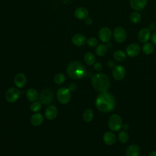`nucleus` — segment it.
I'll return each instance as SVG.
<instances>
[{
  "mask_svg": "<svg viewBox=\"0 0 156 156\" xmlns=\"http://www.w3.org/2000/svg\"><path fill=\"white\" fill-rule=\"evenodd\" d=\"M95 105L98 110L103 113H108L112 111L116 105L115 97L107 91L101 92L97 96Z\"/></svg>",
  "mask_w": 156,
  "mask_h": 156,
  "instance_id": "1",
  "label": "nucleus"
},
{
  "mask_svg": "<svg viewBox=\"0 0 156 156\" xmlns=\"http://www.w3.org/2000/svg\"><path fill=\"white\" fill-rule=\"evenodd\" d=\"M91 83L96 91L101 93L108 90L110 87V82L107 75L100 73L95 74L92 76Z\"/></svg>",
  "mask_w": 156,
  "mask_h": 156,
  "instance_id": "2",
  "label": "nucleus"
},
{
  "mask_svg": "<svg viewBox=\"0 0 156 156\" xmlns=\"http://www.w3.org/2000/svg\"><path fill=\"white\" fill-rule=\"evenodd\" d=\"M66 71L68 76L74 79H79L86 76L85 66L80 62L73 61L67 66Z\"/></svg>",
  "mask_w": 156,
  "mask_h": 156,
  "instance_id": "3",
  "label": "nucleus"
},
{
  "mask_svg": "<svg viewBox=\"0 0 156 156\" xmlns=\"http://www.w3.org/2000/svg\"><path fill=\"white\" fill-rule=\"evenodd\" d=\"M122 121L121 117L118 114L111 115L108 121V126L110 129L114 132L119 131L122 127Z\"/></svg>",
  "mask_w": 156,
  "mask_h": 156,
  "instance_id": "4",
  "label": "nucleus"
},
{
  "mask_svg": "<svg viewBox=\"0 0 156 156\" xmlns=\"http://www.w3.org/2000/svg\"><path fill=\"white\" fill-rule=\"evenodd\" d=\"M57 98L58 102L62 104L68 103L71 99V91L68 88H60L57 92Z\"/></svg>",
  "mask_w": 156,
  "mask_h": 156,
  "instance_id": "5",
  "label": "nucleus"
},
{
  "mask_svg": "<svg viewBox=\"0 0 156 156\" xmlns=\"http://www.w3.org/2000/svg\"><path fill=\"white\" fill-rule=\"evenodd\" d=\"M54 93L53 91L50 89L43 90L39 96L40 102L44 105L50 104L53 100Z\"/></svg>",
  "mask_w": 156,
  "mask_h": 156,
  "instance_id": "6",
  "label": "nucleus"
},
{
  "mask_svg": "<svg viewBox=\"0 0 156 156\" xmlns=\"http://www.w3.org/2000/svg\"><path fill=\"white\" fill-rule=\"evenodd\" d=\"M20 95V91L16 87L10 88L5 93V99L9 102H16Z\"/></svg>",
  "mask_w": 156,
  "mask_h": 156,
  "instance_id": "7",
  "label": "nucleus"
},
{
  "mask_svg": "<svg viewBox=\"0 0 156 156\" xmlns=\"http://www.w3.org/2000/svg\"><path fill=\"white\" fill-rule=\"evenodd\" d=\"M127 32L122 27H118L115 28L113 32L114 39L118 43L124 42L127 38Z\"/></svg>",
  "mask_w": 156,
  "mask_h": 156,
  "instance_id": "8",
  "label": "nucleus"
},
{
  "mask_svg": "<svg viewBox=\"0 0 156 156\" xmlns=\"http://www.w3.org/2000/svg\"><path fill=\"white\" fill-rule=\"evenodd\" d=\"M112 75L113 78L115 80H122L126 75L125 68L121 65H115V66L113 68Z\"/></svg>",
  "mask_w": 156,
  "mask_h": 156,
  "instance_id": "9",
  "label": "nucleus"
},
{
  "mask_svg": "<svg viewBox=\"0 0 156 156\" xmlns=\"http://www.w3.org/2000/svg\"><path fill=\"white\" fill-rule=\"evenodd\" d=\"M112 36L111 30L107 27H102L99 32V38L101 41L104 43H108L110 40Z\"/></svg>",
  "mask_w": 156,
  "mask_h": 156,
  "instance_id": "10",
  "label": "nucleus"
},
{
  "mask_svg": "<svg viewBox=\"0 0 156 156\" xmlns=\"http://www.w3.org/2000/svg\"><path fill=\"white\" fill-rule=\"evenodd\" d=\"M126 54L131 57L137 56L141 52L140 46L136 43H131L129 44L126 49Z\"/></svg>",
  "mask_w": 156,
  "mask_h": 156,
  "instance_id": "11",
  "label": "nucleus"
},
{
  "mask_svg": "<svg viewBox=\"0 0 156 156\" xmlns=\"http://www.w3.org/2000/svg\"><path fill=\"white\" fill-rule=\"evenodd\" d=\"M151 37V30L147 28H143L141 29L138 34V38L141 43H146Z\"/></svg>",
  "mask_w": 156,
  "mask_h": 156,
  "instance_id": "12",
  "label": "nucleus"
},
{
  "mask_svg": "<svg viewBox=\"0 0 156 156\" xmlns=\"http://www.w3.org/2000/svg\"><path fill=\"white\" fill-rule=\"evenodd\" d=\"M147 2V0H130V5L133 10L140 11L146 7Z\"/></svg>",
  "mask_w": 156,
  "mask_h": 156,
  "instance_id": "13",
  "label": "nucleus"
},
{
  "mask_svg": "<svg viewBox=\"0 0 156 156\" xmlns=\"http://www.w3.org/2000/svg\"><path fill=\"white\" fill-rule=\"evenodd\" d=\"M58 113L57 108L54 105H49L48 106L44 112L45 116L48 120H53L54 119Z\"/></svg>",
  "mask_w": 156,
  "mask_h": 156,
  "instance_id": "14",
  "label": "nucleus"
},
{
  "mask_svg": "<svg viewBox=\"0 0 156 156\" xmlns=\"http://www.w3.org/2000/svg\"><path fill=\"white\" fill-rule=\"evenodd\" d=\"M103 141L107 145H113L116 141V136L112 132H106L103 135Z\"/></svg>",
  "mask_w": 156,
  "mask_h": 156,
  "instance_id": "15",
  "label": "nucleus"
},
{
  "mask_svg": "<svg viewBox=\"0 0 156 156\" xmlns=\"http://www.w3.org/2000/svg\"><path fill=\"white\" fill-rule=\"evenodd\" d=\"M26 82H27V78L23 73L17 74L14 78L15 85L18 88L23 87L26 85Z\"/></svg>",
  "mask_w": 156,
  "mask_h": 156,
  "instance_id": "16",
  "label": "nucleus"
},
{
  "mask_svg": "<svg viewBox=\"0 0 156 156\" xmlns=\"http://www.w3.org/2000/svg\"><path fill=\"white\" fill-rule=\"evenodd\" d=\"M73 43L77 46H83L87 43V39L85 36L82 34H77L74 35L72 38Z\"/></svg>",
  "mask_w": 156,
  "mask_h": 156,
  "instance_id": "17",
  "label": "nucleus"
},
{
  "mask_svg": "<svg viewBox=\"0 0 156 156\" xmlns=\"http://www.w3.org/2000/svg\"><path fill=\"white\" fill-rule=\"evenodd\" d=\"M140 148L136 144H133L129 145L126 150V156H139Z\"/></svg>",
  "mask_w": 156,
  "mask_h": 156,
  "instance_id": "18",
  "label": "nucleus"
},
{
  "mask_svg": "<svg viewBox=\"0 0 156 156\" xmlns=\"http://www.w3.org/2000/svg\"><path fill=\"white\" fill-rule=\"evenodd\" d=\"M88 11L85 7H79L74 12V15L76 18L79 20H84L88 16Z\"/></svg>",
  "mask_w": 156,
  "mask_h": 156,
  "instance_id": "19",
  "label": "nucleus"
},
{
  "mask_svg": "<svg viewBox=\"0 0 156 156\" xmlns=\"http://www.w3.org/2000/svg\"><path fill=\"white\" fill-rule=\"evenodd\" d=\"M43 116L41 113H37L34 114L30 118V122L34 126H39L43 122Z\"/></svg>",
  "mask_w": 156,
  "mask_h": 156,
  "instance_id": "20",
  "label": "nucleus"
},
{
  "mask_svg": "<svg viewBox=\"0 0 156 156\" xmlns=\"http://www.w3.org/2000/svg\"><path fill=\"white\" fill-rule=\"evenodd\" d=\"M26 98L29 101H35L38 98V92L34 88H29L26 91Z\"/></svg>",
  "mask_w": 156,
  "mask_h": 156,
  "instance_id": "21",
  "label": "nucleus"
},
{
  "mask_svg": "<svg viewBox=\"0 0 156 156\" xmlns=\"http://www.w3.org/2000/svg\"><path fill=\"white\" fill-rule=\"evenodd\" d=\"M127 54L122 50H117L113 53V58L118 62H123L126 58Z\"/></svg>",
  "mask_w": 156,
  "mask_h": 156,
  "instance_id": "22",
  "label": "nucleus"
},
{
  "mask_svg": "<svg viewBox=\"0 0 156 156\" xmlns=\"http://www.w3.org/2000/svg\"><path fill=\"white\" fill-rule=\"evenodd\" d=\"M107 49L108 48L107 45H105V44H100L96 47L95 52L97 55L102 57L105 55V54L107 52Z\"/></svg>",
  "mask_w": 156,
  "mask_h": 156,
  "instance_id": "23",
  "label": "nucleus"
},
{
  "mask_svg": "<svg viewBox=\"0 0 156 156\" xmlns=\"http://www.w3.org/2000/svg\"><path fill=\"white\" fill-rule=\"evenodd\" d=\"M84 61L88 65H93L96 61L94 55L91 52H87L84 55Z\"/></svg>",
  "mask_w": 156,
  "mask_h": 156,
  "instance_id": "24",
  "label": "nucleus"
},
{
  "mask_svg": "<svg viewBox=\"0 0 156 156\" xmlns=\"http://www.w3.org/2000/svg\"><path fill=\"white\" fill-rule=\"evenodd\" d=\"M154 50V47L152 43H146L142 47V51L146 55L151 54Z\"/></svg>",
  "mask_w": 156,
  "mask_h": 156,
  "instance_id": "25",
  "label": "nucleus"
},
{
  "mask_svg": "<svg viewBox=\"0 0 156 156\" xmlns=\"http://www.w3.org/2000/svg\"><path fill=\"white\" fill-rule=\"evenodd\" d=\"M93 115H94L93 112L91 109H90V108L86 109L83 113V120L87 122L91 121L93 118Z\"/></svg>",
  "mask_w": 156,
  "mask_h": 156,
  "instance_id": "26",
  "label": "nucleus"
},
{
  "mask_svg": "<svg viewBox=\"0 0 156 156\" xmlns=\"http://www.w3.org/2000/svg\"><path fill=\"white\" fill-rule=\"evenodd\" d=\"M130 21L133 24H138L141 20V16L140 13H138L137 11L133 12L130 14Z\"/></svg>",
  "mask_w": 156,
  "mask_h": 156,
  "instance_id": "27",
  "label": "nucleus"
},
{
  "mask_svg": "<svg viewBox=\"0 0 156 156\" xmlns=\"http://www.w3.org/2000/svg\"><path fill=\"white\" fill-rule=\"evenodd\" d=\"M119 141L121 143H126L129 141V136L128 133L125 131V130H121L118 136Z\"/></svg>",
  "mask_w": 156,
  "mask_h": 156,
  "instance_id": "28",
  "label": "nucleus"
},
{
  "mask_svg": "<svg viewBox=\"0 0 156 156\" xmlns=\"http://www.w3.org/2000/svg\"><path fill=\"white\" fill-rule=\"evenodd\" d=\"M65 76L63 73H58L57 74L54 78V81L57 84H62L65 81Z\"/></svg>",
  "mask_w": 156,
  "mask_h": 156,
  "instance_id": "29",
  "label": "nucleus"
},
{
  "mask_svg": "<svg viewBox=\"0 0 156 156\" xmlns=\"http://www.w3.org/2000/svg\"><path fill=\"white\" fill-rule=\"evenodd\" d=\"M41 108V103L40 101H34L30 105V110L34 112H38Z\"/></svg>",
  "mask_w": 156,
  "mask_h": 156,
  "instance_id": "30",
  "label": "nucleus"
},
{
  "mask_svg": "<svg viewBox=\"0 0 156 156\" xmlns=\"http://www.w3.org/2000/svg\"><path fill=\"white\" fill-rule=\"evenodd\" d=\"M87 44L90 47H95L98 44V40L94 37H91L87 40Z\"/></svg>",
  "mask_w": 156,
  "mask_h": 156,
  "instance_id": "31",
  "label": "nucleus"
},
{
  "mask_svg": "<svg viewBox=\"0 0 156 156\" xmlns=\"http://www.w3.org/2000/svg\"><path fill=\"white\" fill-rule=\"evenodd\" d=\"M93 68H94V69L96 71H100L102 69V64L100 62H96L94 64V66H93Z\"/></svg>",
  "mask_w": 156,
  "mask_h": 156,
  "instance_id": "32",
  "label": "nucleus"
},
{
  "mask_svg": "<svg viewBox=\"0 0 156 156\" xmlns=\"http://www.w3.org/2000/svg\"><path fill=\"white\" fill-rule=\"evenodd\" d=\"M77 88V84L76 83H71L69 84L68 89L70 91H75Z\"/></svg>",
  "mask_w": 156,
  "mask_h": 156,
  "instance_id": "33",
  "label": "nucleus"
},
{
  "mask_svg": "<svg viewBox=\"0 0 156 156\" xmlns=\"http://www.w3.org/2000/svg\"><path fill=\"white\" fill-rule=\"evenodd\" d=\"M107 65L109 68H113L115 66V63L113 60H110L107 62Z\"/></svg>",
  "mask_w": 156,
  "mask_h": 156,
  "instance_id": "34",
  "label": "nucleus"
},
{
  "mask_svg": "<svg viewBox=\"0 0 156 156\" xmlns=\"http://www.w3.org/2000/svg\"><path fill=\"white\" fill-rule=\"evenodd\" d=\"M151 41L153 44L156 45V30L151 35Z\"/></svg>",
  "mask_w": 156,
  "mask_h": 156,
  "instance_id": "35",
  "label": "nucleus"
},
{
  "mask_svg": "<svg viewBox=\"0 0 156 156\" xmlns=\"http://www.w3.org/2000/svg\"><path fill=\"white\" fill-rule=\"evenodd\" d=\"M85 23L87 24V25H90L92 23H93V21H92V19L91 18H85Z\"/></svg>",
  "mask_w": 156,
  "mask_h": 156,
  "instance_id": "36",
  "label": "nucleus"
},
{
  "mask_svg": "<svg viewBox=\"0 0 156 156\" xmlns=\"http://www.w3.org/2000/svg\"><path fill=\"white\" fill-rule=\"evenodd\" d=\"M122 128H123V129H124V130H128V129H129V124H124L122 125Z\"/></svg>",
  "mask_w": 156,
  "mask_h": 156,
  "instance_id": "37",
  "label": "nucleus"
},
{
  "mask_svg": "<svg viewBox=\"0 0 156 156\" xmlns=\"http://www.w3.org/2000/svg\"><path fill=\"white\" fill-rule=\"evenodd\" d=\"M149 156H156V151L151 152Z\"/></svg>",
  "mask_w": 156,
  "mask_h": 156,
  "instance_id": "38",
  "label": "nucleus"
},
{
  "mask_svg": "<svg viewBox=\"0 0 156 156\" xmlns=\"http://www.w3.org/2000/svg\"><path fill=\"white\" fill-rule=\"evenodd\" d=\"M107 48L108 47H111L112 46V43H108L107 44Z\"/></svg>",
  "mask_w": 156,
  "mask_h": 156,
  "instance_id": "39",
  "label": "nucleus"
}]
</instances>
